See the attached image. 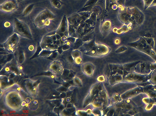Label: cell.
Returning <instances> with one entry per match:
<instances>
[{"instance_id": "obj_1", "label": "cell", "mask_w": 156, "mask_h": 116, "mask_svg": "<svg viewBox=\"0 0 156 116\" xmlns=\"http://www.w3.org/2000/svg\"><path fill=\"white\" fill-rule=\"evenodd\" d=\"M110 101L102 83L94 84L91 87L89 94L85 98L84 108L90 105L93 109L100 111L101 113L109 106Z\"/></svg>"}, {"instance_id": "obj_2", "label": "cell", "mask_w": 156, "mask_h": 116, "mask_svg": "<svg viewBox=\"0 0 156 116\" xmlns=\"http://www.w3.org/2000/svg\"><path fill=\"white\" fill-rule=\"evenodd\" d=\"M141 61L124 65L108 64L104 70L105 76L111 86L122 82L128 73L134 71Z\"/></svg>"}, {"instance_id": "obj_3", "label": "cell", "mask_w": 156, "mask_h": 116, "mask_svg": "<svg viewBox=\"0 0 156 116\" xmlns=\"http://www.w3.org/2000/svg\"><path fill=\"white\" fill-rule=\"evenodd\" d=\"M118 19L122 23L127 25L130 30L134 26L141 25L144 21V16L136 8H130L123 7L119 11Z\"/></svg>"}, {"instance_id": "obj_4", "label": "cell", "mask_w": 156, "mask_h": 116, "mask_svg": "<svg viewBox=\"0 0 156 116\" xmlns=\"http://www.w3.org/2000/svg\"><path fill=\"white\" fill-rule=\"evenodd\" d=\"M111 108L114 114L118 115H140L143 108L138 107L130 99L124 100L114 104Z\"/></svg>"}, {"instance_id": "obj_5", "label": "cell", "mask_w": 156, "mask_h": 116, "mask_svg": "<svg viewBox=\"0 0 156 116\" xmlns=\"http://www.w3.org/2000/svg\"><path fill=\"white\" fill-rule=\"evenodd\" d=\"M154 42L152 38L141 37L137 41L129 43L127 45L150 56L156 62V55L153 50Z\"/></svg>"}, {"instance_id": "obj_6", "label": "cell", "mask_w": 156, "mask_h": 116, "mask_svg": "<svg viewBox=\"0 0 156 116\" xmlns=\"http://www.w3.org/2000/svg\"><path fill=\"white\" fill-rule=\"evenodd\" d=\"M56 15L48 9L41 12L34 20V24L37 28L41 29L50 25V21L56 18Z\"/></svg>"}, {"instance_id": "obj_7", "label": "cell", "mask_w": 156, "mask_h": 116, "mask_svg": "<svg viewBox=\"0 0 156 116\" xmlns=\"http://www.w3.org/2000/svg\"><path fill=\"white\" fill-rule=\"evenodd\" d=\"M13 32L21 37L29 39L32 35L29 25L24 22L15 18L13 23Z\"/></svg>"}, {"instance_id": "obj_8", "label": "cell", "mask_w": 156, "mask_h": 116, "mask_svg": "<svg viewBox=\"0 0 156 116\" xmlns=\"http://www.w3.org/2000/svg\"><path fill=\"white\" fill-rule=\"evenodd\" d=\"M152 72L146 74H139L134 71L128 73L125 76L123 82L136 84L146 82L150 79Z\"/></svg>"}, {"instance_id": "obj_9", "label": "cell", "mask_w": 156, "mask_h": 116, "mask_svg": "<svg viewBox=\"0 0 156 116\" xmlns=\"http://www.w3.org/2000/svg\"><path fill=\"white\" fill-rule=\"evenodd\" d=\"M110 47L105 44L98 43L89 51L85 53V55L94 57H101L106 56L111 51Z\"/></svg>"}, {"instance_id": "obj_10", "label": "cell", "mask_w": 156, "mask_h": 116, "mask_svg": "<svg viewBox=\"0 0 156 116\" xmlns=\"http://www.w3.org/2000/svg\"><path fill=\"white\" fill-rule=\"evenodd\" d=\"M56 34L59 35L62 38L63 37L68 38L69 36V24L66 15L63 16L58 29L56 30L47 34L46 35L52 36Z\"/></svg>"}, {"instance_id": "obj_11", "label": "cell", "mask_w": 156, "mask_h": 116, "mask_svg": "<svg viewBox=\"0 0 156 116\" xmlns=\"http://www.w3.org/2000/svg\"><path fill=\"white\" fill-rule=\"evenodd\" d=\"M113 27L112 20H106L104 17L101 21L99 30L104 38L107 37L113 30Z\"/></svg>"}, {"instance_id": "obj_12", "label": "cell", "mask_w": 156, "mask_h": 116, "mask_svg": "<svg viewBox=\"0 0 156 116\" xmlns=\"http://www.w3.org/2000/svg\"><path fill=\"white\" fill-rule=\"evenodd\" d=\"M18 35L15 33L8 38L6 42L1 45L4 49L10 51H13L15 48L19 41Z\"/></svg>"}, {"instance_id": "obj_13", "label": "cell", "mask_w": 156, "mask_h": 116, "mask_svg": "<svg viewBox=\"0 0 156 116\" xmlns=\"http://www.w3.org/2000/svg\"><path fill=\"white\" fill-rule=\"evenodd\" d=\"M18 8V4L17 0H8L0 5V10L4 12H11Z\"/></svg>"}, {"instance_id": "obj_14", "label": "cell", "mask_w": 156, "mask_h": 116, "mask_svg": "<svg viewBox=\"0 0 156 116\" xmlns=\"http://www.w3.org/2000/svg\"><path fill=\"white\" fill-rule=\"evenodd\" d=\"M144 93L143 87L138 86V87L127 91L123 94L120 95V97L123 100L130 99L136 97L139 94Z\"/></svg>"}, {"instance_id": "obj_15", "label": "cell", "mask_w": 156, "mask_h": 116, "mask_svg": "<svg viewBox=\"0 0 156 116\" xmlns=\"http://www.w3.org/2000/svg\"><path fill=\"white\" fill-rule=\"evenodd\" d=\"M68 23L78 27L81 22L85 21L87 19L78 13H74L67 19Z\"/></svg>"}, {"instance_id": "obj_16", "label": "cell", "mask_w": 156, "mask_h": 116, "mask_svg": "<svg viewBox=\"0 0 156 116\" xmlns=\"http://www.w3.org/2000/svg\"><path fill=\"white\" fill-rule=\"evenodd\" d=\"M143 87L144 93L153 100L155 105H156V86L150 84Z\"/></svg>"}, {"instance_id": "obj_17", "label": "cell", "mask_w": 156, "mask_h": 116, "mask_svg": "<svg viewBox=\"0 0 156 116\" xmlns=\"http://www.w3.org/2000/svg\"><path fill=\"white\" fill-rule=\"evenodd\" d=\"M57 40L55 35L52 36H44L43 37L41 43L40 44L41 46L43 49H44L47 46L56 44V43Z\"/></svg>"}, {"instance_id": "obj_18", "label": "cell", "mask_w": 156, "mask_h": 116, "mask_svg": "<svg viewBox=\"0 0 156 116\" xmlns=\"http://www.w3.org/2000/svg\"><path fill=\"white\" fill-rule=\"evenodd\" d=\"M95 69V66L90 62L85 63L81 67V70L86 76L91 77L92 76Z\"/></svg>"}, {"instance_id": "obj_19", "label": "cell", "mask_w": 156, "mask_h": 116, "mask_svg": "<svg viewBox=\"0 0 156 116\" xmlns=\"http://www.w3.org/2000/svg\"><path fill=\"white\" fill-rule=\"evenodd\" d=\"M95 40V37L89 41L84 43L83 45L80 47V51L86 52L90 51L94 46L97 45V44L96 43Z\"/></svg>"}, {"instance_id": "obj_20", "label": "cell", "mask_w": 156, "mask_h": 116, "mask_svg": "<svg viewBox=\"0 0 156 116\" xmlns=\"http://www.w3.org/2000/svg\"><path fill=\"white\" fill-rule=\"evenodd\" d=\"M72 56L74 63L80 65L82 62V53L80 51L74 50L72 52Z\"/></svg>"}, {"instance_id": "obj_21", "label": "cell", "mask_w": 156, "mask_h": 116, "mask_svg": "<svg viewBox=\"0 0 156 116\" xmlns=\"http://www.w3.org/2000/svg\"><path fill=\"white\" fill-rule=\"evenodd\" d=\"M140 63V73L146 74L150 73L151 71L150 69V65L151 63L148 62H141Z\"/></svg>"}, {"instance_id": "obj_22", "label": "cell", "mask_w": 156, "mask_h": 116, "mask_svg": "<svg viewBox=\"0 0 156 116\" xmlns=\"http://www.w3.org/2000/svg\"><path fill=\"white\" fill-rule=\"evenodd\" d=\"M97 14L94 12H92L90 18L85 21L88 25L92 27H94L96 25L97 20Z\"/></svg>"}, {"instance_id": "obj_23", "label": "cell", "mask_w": 156, "mask_h": 116, "mask_svg": "<svg viewBox=\"0 0 156 116\" xmlns=\"http://www.w3.org/2000/svg\"><path fill=\"white\" fill-rule=\"evenodd\" d=\"M78 28V27L76 26L69 24V36L77 38L76 33Z\"/></svg>"}, {"instance_id": "obj_24", "label": "cell", "mask_w": 156, "mask_h": 116, "mask_svg": "<svg viewBox=\"0 0 156 116\" xmlns=\"http://www.w3.org/2000/svg\"><path fill=\"white\" fill-rule=\"evenodd\" d=\"M95 34L94 31H93L87 34L81 39H82L83 42L85 43L89 41L92 40L95 37Z\"/></svg>"}, {"instance_id": "obj_25", "label": "cell", "mask_w": 156, "mask_h": 116, "mask_svg": "<svg viewBox=\"0 0 156 116\" xmlns=\"http://www.w3.org/2000/svg\"><path fill=\"white\" fill-rule=\"evenodd\" d=\"M50 2L53 8L59 9L62 8L64 4L61 0H50Z\"/></svg>"}, {"instance_id": "obj_26", "label": "cell", "mask_w": 156, "mask_h": 116, "mask_svg": "<svg viewBox=\"0 0 156 116\" xmlns=\"http://www.w3.org/2000/svg\"><path fill=\"white\" fill-rule=\"evenodd\" d=\"M129 30L128 26L127 25H125L119 29L116 28H114L113 29V31L118 34H120L128 32Z\"/></svg>"}, {"instance_id": "obj_27", "label": "cell", "mask_w": 156, "mask_h": 116, "mask_svg": "<svg viewBox=\"0 0 156 116\" xmlns=\"http://www.w3.org/2000/svg\"><path fill=\"white\" fill-rule=\"evenodd\" d=\"M34 5L33 4H31L27 6L23 12L22 16L25 17L28 16L32 11Z\"/></svg>"}, {"instance_id": "obj_28", "label": "cell", "mask_w": 156, "mask_h": 116, "mask_svg": "<svg viewBox=\"0 0 156 116\" xmlns=\"http://www.w3.org/2000/svg\"><path fill=\"white\" fill-rule=\"evenodd\" d=\"M55 50H50L46 49H43L40 52L39 56L41 57H45L50 56L51 54Z\"/></svg>"}, {"instance_id": "obj_29", "label": "cell", "mask_w": 156, "mask_h": 116, "mask_svg": "<svg viewBox=\"0 0 156 116\" xmlns=\"http://www.w3.org/2000/svg\"><path fill=\"white\" fill-rule=\"evenodd\" d=\"M82 39L79 38H77L76 41L74 43L73 49L76 50L83 45L84 43Z\"/></svg>"}, {"instance_id": "obj_30", "label": "cell", "mask_w": 156, "mask_h": 116, "mask_svg": "<svg viewBox=\"0 0 156 116\" xmlns=\"http://www.w3.org/2000/svg\"><path fill=\"white\" fill-rule=\"evenodd\" d=\"M148 81L151 84L156 86V71L152 72L151 78Z\"/></svg>"}, {"instance_id": "obj_31", "label": "cell", "mask_w": 156, "mask_h": 116, "mask_svg": "<svg viewBox=\"0 0 156 116\" xmlns=\"http://www.w3.org/2000/svg\"><path fill=\"white\" fill-rule=\"evenodd\" d=\"M112 100V102L114 104L121 101L123 100L121 98L120 94H116L113 95Z\"/></svg>"}, {"instance_id": "obj_32", "label": "cell", "mask_w": 156, "mask_h": 116, "mask_svg": "<svg viewBox=\"0 0 156 116\" xmlns=\"http://www.w3.org/2000/svg\"><path fill=\"white\" fill-rule=\"evenodd\" d=\"M91 113L92 114V111L90 109H89L86 111H76V114L77 115H83V114L84 115H87L88 114H91Z\"/></svg>"}, {"instance_id": "obj_33", "label": "cell", "mask_w": 156, "mask_h": 116, "mask_svg": "<svg viewBox=\"0 0 156 116\" xmlns=\"http://www.w3.org/2000/svg\"><path fill=\"white\" fill-rule=\"evenodd\" d=\"M155 105L153 100H152L150 103L147 105V106L145 108L144 110L145 111H151L154 106Z\"/></svg>"}, {"instance_id": "obj_34", "label": "cell", "mask_w": 156, "mask_h": 116, "mask_svg": "<svg viewBox=\"0 0 156 116\" xmlns=\"http://www.w3.org/2000/svg\"><path fill=\"white\" fill-rule=\"evenodd\" d=\"M98 0H88L87 1L83 8L86 7L92 6L95 4L97 2Z\"/></svg>"}, {"instance_id": "obj_35", "label": "cell", "mask_w": 156, "mask_h": 116, "mask_svg": "<svg viewBox=\"0 0 156 116\" xmlns=\"http://www.w3.org/2000/svg\"><path fill=\"white\" fill-rule=\"evenodd\" d=\"M73 82L74 84L77 86H82V82L81 80L78 78H74L73 79Z\"/></svg>"}, {"instance_id": "obj_36", "label": "cell", "mask_w": 156, "mask_h": 116, "mask_svg": "<svg viewBox=\"0 0 156 116\" xmlns=\"http://www.w3.org/2000/svg\"><path fill=\"white\" fill-rule=\"evenodd\" d=\"M155 0H143L145 4V10L147 9L149 6H151L152 4Z\"/></svg>"}, {"instance_id": "obj_37", "label": "cell", "mask_w": 156, "mask_h": 116, "mask_svg": "<svg viewBox=\"0 0 156 116\" xmlns=\"http://www.w3.org/2000/svg\"><path fill=\"white\" fill-rule=\"evenodd\" d=\"M127 50V47L125 46H122L119 47L115 51L116 53H122Z\"/></svg>"}, {"instance_id": "obj_38", "label": "cell", "mask_w": 156, "mask_h": 116, "mask_svg": "<svg viewBox=\"0 0 156 116\" xmlns=\"http://www.w3.org/2000/svg\"><path fill=\"white\" fill-rule=\"evenodd\" d=\"M125 0H117V5L119 7L121 8L123 6L125 3Z\"/></svg>"}, {"instance_id": "obj_39", "label": "cell", "mask_w": 156, "mask_h": 116, "mask_svg": "<svg viewBox=\"0 0 156 116\" xmlns=\"http://www.w3.org/2000/svg\"><path fill=\"white\" fill-rule=\"evenodd\" d=\"M76 38H77L75 37L70 36L67 38L66 41L74 43L76 41Z\"/></svg>"}, {"instance_id": "obj_40", "label": "cell", "mask_w": 156, "mask_h": 116, "mask_svg": "<svg viewBox=\"0 0 156 116\" xmlns=\"http://www.w3.org/2000/svg\"><path fill=\"white\" fill-rule=\"evenodd\" d=\"M97 80L98 82L103 83L106 81V78L104 76H100L97 78Z\"/></svg>"}, {"instance_id": "obj_41", "label": "cell", "mask_w": 156, "mask_h": 116, "mask_svg": "<svg viewBox=\"0 0 156 116\" xmlns=\"http://www.w3.org/2000/svg\"><path fill=\"white\" fill-rule=\"evenodd\" d=\"M70 48V46L66 43L62 46V49L63 51H66Z\"/></svg>"}, {"instance_id": "obj_42", "label": "cell", "mask_w": 156, "mask_h": 116, "mask_svg": "<svg viewBox=\"0 0 156 116\" xmlns=\"http://www.w3.org/2000/svg\"><path fill=\"white\" fill-rule=\"evenodd\" d=\"M150 69L151 71H156V63H151L150 65Z\"/></svg>"}, {"instance_id": "obj_43", "label": "cell", "mask_w": 156, "mask_h": 116, "mask_svg": "<svg viewBox=\"0 0 156 116\" xmlns=\"http://www.w3.org/2000/svg\"><path fill=\"white\" fill-rule=\"evenodd\" d=\"M57 50L59 53L60 54H62V51H63L62 49V46L61 47H59Z\"/></svg>"}, {"instance_id": "obj_44", "label": "cell", "mask_w": 156, "mask_h": 116, "mask_svg": "<svg viewBox=\"0 0 156 116\" xmlns=\"http://www.w3.org/2000/svg\"><path fill=\"white\" fill-rule=\"evenodd\" d=\"M10 23L8 22H6L4 23V25L5 27H8L10 26Z\"/></svg>"}, {"instance_id": "obj_45", "label": "cell", "mask_w": 156, "mask_h": 116, "mask_svg": "<svg viewBox=\"0 0 156 116\" xmlns=\"http://www.w3.org/2000/svg\"><path fill=\"white\" fill-rule=\"evenodd\" d=\"M115 44L116 45H118L120 43V40L119 38H117L115 40Z\"/></svg>"}, {"instance_id": "obj_46", "label": "cell", "mask_w": 156, "mask_h": 116, "mask_svg": "<svg viewBox=\"0 0 156 116\" xmlns=\"http://www.w3.org/2000/svg\"><path fill=\"white\" fill-rule=\"evenodd\" d=\"M20 1H24V0H20Z\"/></svg>"}]
</instances>
